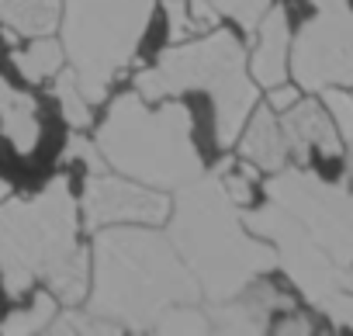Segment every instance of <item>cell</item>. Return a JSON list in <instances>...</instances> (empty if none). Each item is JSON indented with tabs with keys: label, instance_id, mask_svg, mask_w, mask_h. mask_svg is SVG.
<instances>
[{
	"label": "cell",
	"instance_id": "6da1fadb",
	"mask_svg": "<svg viewBox=\"0 0 353 336\" xmlns=\"http://www.w3.org/2000/svg\"><path fill=\"white\" fill-rule=\"evenodd\" d=\"M39 281L63 305L87 298L90 264L77 236V198L66 174L32 198H0V288L21 298Z\"/></svg>",
	"mask_w": 353,
	"mask_h": 336
},
{
	"label": "cell",
	"instance_id": "7a4b0ae2",
	"mask_svg": "<svg viewBox=\"0 0 353 336\" xmlns=\"http://www.w3.org/2000/svg\"><path fill=\"white\" fill-rule=\"evenodd\" d=\"M201 302V288L170 236L142 226H101L94 236V288L87 312L132 333H152L163 308Z\"/></svg>",
	"mask_w": 353,
	"mask_h": 336
},
{
	"label": "cell",
	"instance_id": "3957f363",
	"mask_svg": "<svg viewBox=\"0 0 353 336\" xmlns=\"http://www.w3.org/2000/svg\"><path fill=\"white\" fill-rule=\"evenodd\" d=\"M166 236L194 274L205 302H225L277 267L274 246L246 233L243 208L232 205L219 174H201L176 188Z\"/></svg>",
	"mask_w": 353,
	"mask_h": 336
},
{
	"label": "cell",
	"instance_id": "277c9868",
	"mask_svg": "<svg viewBox=\"0 0 353 336\" xmlns=\"http://www.w3.org/2000/svg\"><path fill=\"white\" fill-rule=\"evenodd\" d=\"M191 125L194 118L181 101L149 108L139 90H128L111 101L94 142L104 163L121 177L159 191H176L205 174Z\"/></svg>",
	"mask_w": 353,
	"mask_h": 336
},
{
	"label": "cell",
	"instance_id": "5b68a950",
	"mask_svg": "<svg viewBox=\"0 0 353 336\" xmlns=\"http://www.w3.org/2000/svg\"><path fill=\"white\" fill-rule=\"evenodd\" d=\"M145 101H163L188 90H205L215 108V139L222 149L236 146L246 115L256 108V83L246 73V49L229 28H212L194 42L170 46L156 66L135 77Z\"/></svg>",
	"mask_w": 353,
	"mask_h": 336
},
{
	"label": "cell",
	"instance_id": "8992f818",
	"mask_svg": "<svg viewBox=\"0 0 353 336\" xmlns=\"http://www.w3.org/2000/svg\"><path fill=\"white\" fill-rule=\"evenodd\" d=\"M156 0H63V52L90 104L108 101L114 77L135 59Z\"/></svg>",
	"mask_w": 353,
	"mask_h": 336
},
{
	"label": "cell",
	"instance_id": "52a82bcc",
	"mask_svg": "<svg viewBox=\"0 0 353 336\" xmlns=\"http://www.w3.org/2000/svg\"><path fill=\"white\" fill-rule=\"evenodd\" d=\"M243 222L253 236H263L274 246L277 267H284V274L305 295L308 305H315L336 326L353 329V291L346 288V267H339L305 233L298 219H291L281 205L267 201V208H243Z\"/></svg>",
	"mask_w": 353,
	"mask_h": 336
},
{
	"label": "cell",
	"instance_id": "ba28073f",
	"mask_svg": "<svg viewBox=\"0 0 353 336\" xmlns=\"http://www.w3.org/2000/svg\"><path fill=\"white\" fill-rule=\"evenodd\" d=\"M267 201L281 205L291 219L305 226V233L339 264H353V191L343 184H329L319 174L294 166L277 170L263 184Z\"/></svg>",
	"mask_w": 353,
	"mask_h": 336
},
{
	"label": "cell",
	"instance_id": "9c48e42d",
	"mask_svg": "<svg viewBox=\"0 0 353 336\" xmlns=\"http://www.w3.org/2000/svg\"><path fill=\"white\" fill-rule=\"evenodd\" d=\"M315 14L291 42V73L301 90L353 87V8L350 0H308Z\"/></svg>",
	"mask_w": 353,
	"mask_h": 336
},
{
	"label": "cell",
	"instance_id": "30bf717a",
	"mask_svg": "<svg viewBox=\"0 0 353 336\" xmlns=\"http://www.w3.org/2000/svg\"><path fill=\"white\" fill-rule=\"evenodd\" d=\"M80 208L90 233L101 226H163L170 219V198L159 188L108 174H90Z\"/></svg>",
	"mask_w": 353,
	"mask_h": 336
},
{
	"label": "cell",
	"instance_id": "8fae6325",
	"mask_svg": "<svg viewBox=\"0 0 353 336\" xmlns=\"http://www.w3.org/2000/svg\"><path fill=\"white\" fill-rule=\"evenodd\" d=\"M294 308V298L288 291H281L277 284L270 281H260L253 277L239 295L225 298V302H208V319H212V329L219 333H267L270 329V315L274 312H291Z\"/></svg>",
	"mask_w": 353,
	"mask_h": 336
},
{
	"label": "cell",
	"instance_id": "7c38bea8",
	"mask_svg": "<svg viewBox=\"0 0 353 336\" xmlns=\"http://www.w3.org/2000/svg\"><path fill=\"white\" fill-rule=\"evenodd\" d=\"M277 121H281V132H284V142H288V156H294L301 166L308 163L312 149H319L322 156L343 152L332 115L322 104H315L312 97H305V101L298 97L291 108H284V115Z\"/></svg>",
	"mask_w": 353,
	"mask_h": 336
},
{
	"label": "cell",
	"instance_id": "4fadbf2b",
	"mask_svg": "<svg viewBox=\"0 0 353 336\" xmlns=\"http://www.w3.org/2000/svg\"><path fill=\"white\" fill-rule=\"evenodd\" d=\"M288 46H291V28H288V11L270 8L256 28V49L250 59L253 83L260 87H277L288 80Z\"/></svg>",
	"mask_w": 353,
	"mask_h": 336
},
{
	"label": "cell",
	"instance_id": "5bb4252c",
	"mask_svg": "<svg viewBox=\"0 0 353 336\" xmlns=\"http://www.w3.org/2000/svg\"><path fill=\"white\" fill-rule=\"evenodd\" d=\"M250 115H253L250 125H243L246 132H239L243 135L239 156L250 159L256 170H263V174L284 170V166H288V142H284V132H281V121H277L274 108L263 104V108H253Z\"/></svg>",
	"mask_w": 353,
	"mask_h": 336
},
{
	"label": "cell",
	"instance_id": "9a60e30c",
	"mask_svg": "<svg viewBox=\"0 0 353 336\" xmlns=\"http://www.w3.org/2000/svg\"><path fill=\"white\" fill-rule=\"evenodd\" d=\"M0 135H4L14 152L32 156L39 139H42V121H39V101L18 87H11L0 77Z\"/></svg>",
	"mask_w": 353,
	"mask_h": 336
},
{
	"label": "cell",
	"instance_id": "2e32d148",
	"mask_svg": "<svg viewBox=\"0 0 353 336\" xmlns=\"http://www.w3.org/2000/svg\"><path fill=\"white\" fill-rule=\"evenodd\" d=\"M63 18V0H0V25L39 39V35H52L59 28Z\"/></svg>",
	"mask_w": 353,
	"mask_h": 336
},
{
	"label": "cell",
	"instance_id": "e0dca14e",
	"mask_svg": "<svg viewBox=\"0 0 353 336\" xmlns=\"http://www.w3.org/2000/svg\"><path fill=\"white\" fill-rule=\"evenodd\" d=\"M63 59H66L63 42H56L52 35H39L28 49H14V52H11L14 70H18L28 83H46V80H52V77L63 70Z\"/></svg>",
	"mask_w": 353,
	"mask_h": 336
},
{
	"label": "cell",
	"instance_id": "ac0fdd59",
	"mask_svg": "<svg viewBox=\"0 0 353 336\" xmlns=\"http://www.w3.org/2000/svg\"><path fill=\"white\" fill-rule=\"evenodd\" d=\"M52 97L59 101V108H63L66 121H70L77 132H83V128L94 121L90 101H87V94L80 90V83H77V73H73V70H59V73L52 77Z\"/></svg>",
	"mask_w": 353,
	"mask_h": 336
},
{
	"label": "cell",
	"instance_id": "d6986e66",
	"mask_svg": "<svg viewBox=\"0 0 353 336\" xmlns=\"http://www.w3.org/2000/svg\"><path fill=\"white\" fill-rule=\"evenodd\" d=\"M52 315H56V295L46 288V291H35L32 308H18V312H11L4 322H0V333H8V336L42 333V329H49Z\"/></svg>",
	"mask_w": 353,
	"mask_h": 336
},
{
	"label": "cell",
	"instance_id": "ffe728a7",
	"mask_svg": "<svg viewBox=\"0 0 353 336\" xmlns=\"http://www.w3.org/2000/svg\"><path fill=\"white\" fill-rule=\"evenodd\" d=\"M152 333H212V319L205 308H198V302H181V305H170L163 308V315L156 319Z\"/></svg>",
	"mask_w": 353,
	"mask_h": 336
},
{
	"label": "cell",
	"instance_id": "44dd1931",
	"mask_svg": "<svg viewBox=\"0 0 353 336\" xmlns=\"http://www.w3.org/2000/svg\"><path fill=\"white\" fill-rule=\"evenodd\" d=\"M49 329L52 333H59V336H73V333H83V336H108V333H125L118 322H111V319H101V315H94V312H77L73 305L59 315H52V322H49Z\"/></svg>",
	"mask_w": 353,
	"mask_h": 336
},
{
	"label": "cell",
	"instance_id": "7402d4cb",
	"mask_svg": "<svg viewBox=\"0 0 353 336\" xmlns=\"http://www.w3.org/2000/svg\"><path fill=\"white\" fill-rule=\"evenodd\" d=\"M208 4H212L219 14L232 18V21L246 32V39H253V35H256V28H260L263 14L270 11V0H208Z\"/></svg>",
	"mask_w": 353,
	"mask_h": 336
},
{
	"label": "cell",
	"instance_id": "603a6c76",
	"mask_svg": "<svg viewBox=\"0 0 353 336\" xmlns=\"http://www.w3.org/2000/svg\"><path fill=\"white\" fill-rule=\"evenodd\" d=\"M63 159H80V163H87V166H90V174H104V170H108V163H104V156H101L97 142L83 139L77 128H73V135H70V142H66Z\"/></svg>",
	"mask_w": 353,
	"mask_h": 336
},
{
	"label": "cell",
	"instance_id": "cb8c5ba5",
	"mask_svg": "<svg viewBox=\"0 0 353 336\" xmlns=\"http://www.w3.org/2000/svg\"><path fill=\"white\" fill-rule=\"evenodd\" d=\"M215 174L222 177V188H225V195L232 198L236 208H250V205H253V188H250V177H246V174H232L229 163H222Z\"/></svg>",
	"mask_w": 353,
	"mask_h": 336
},
{
	"label": "cell",
	"instance_id": "d4e9b609",
	"mask_svg": "<svg viewBox=\"0 0 353 336\" xmlns=\"http://www.w3.org/2000/svg\"><path fill=\"white\" fill-rule=\"evenodd\" d=\"M301 94H298V87H284V83H277V87H270V108L274 111H284V108H291L294 101H298Z\"/></svg>",
	"mask_w": 353,
	"mask_h": 336
},
{
	"label": "cell",
	"instance_id": "484cf974",
	"mask_svg": "<svg viewBox=\"0 0 353 336\" xmlns=\"http://www.w3.org/2000/svg\"><path fill=\"white\" fill-rule=\"evenodd\" d=\"M277 333H284V336H291V333H312V322H308L305 315H298V312L291 308V319L277 322Z\"/></svg>",
	"mask_w": 353,
	"mask_h": 336
},
{
	"label": "cell",
	"instance_id": "4316f807",
	"mask_svg": "<svg viewBox=\"0 0 353 336\" xmlns=\"http://www.w3.org/2000/svg\"><path fill=\"white\" fill-rule=\"evenodd\" d=\"M346 181L353 184V146H346Z\"/></svg>",
	"mask_w": 353,
	"mask_h": 336
},
{
	"label": "cell",
	"instance_id": "83f0119b",
	"mask_svg": "<svg viewBox=\"0 0 353 336\" xmlns=\"http://www.w3.org/2000/svg\"><path fill=\"white\" fill-rule=\"evenodd\" d=\"M8 195H11V184H8L4 177H0V198H8Z\"/></svg>",
	"mask_w": 353,
	"mask_h": 336
},
{
	"label": "cell",
	"instance_id": "f1b7e54d",
	"mask_svg": "<svg viewBox=\"0 0 353 336\" xmlns=\"http://www.w3.org/2000/svg\"><path fill=\"white\" fill-rule=\"evenodd\" d=\"M346 288L353 291V270H350V267H346Z\"/></svg>",
	"mask_w": 353,
	"mask_h": 336
},
{
	"label": "cell",
	"instance_id": "f546056e",
	"mask_svg": "<svg viewBox=\"0 0 353 336\" xmlns=\"http://www.w3.org/2000/svg\"><path fill=\"white\" fill-rule=\"evenodd\" d=\"M170 4H188V0H163V8H170Z\"/></svg>",
	"mask_w": 353,
	"mask_h": 336
}]
</instances>
